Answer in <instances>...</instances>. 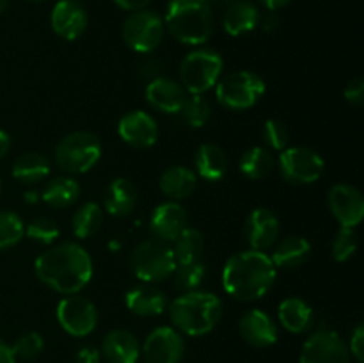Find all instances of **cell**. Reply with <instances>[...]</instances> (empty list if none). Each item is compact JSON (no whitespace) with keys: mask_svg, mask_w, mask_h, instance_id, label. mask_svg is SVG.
Wrapping results in <instances>:
<instances>
[{"mask_svg":"<svg viewBox=\"0 0 364 363\" xmlns=\"http://www.w3.org/2000/svg\"><path fill=\"white\" fill-rule=\"evenodd\" d=\"M50 160L41 153H23L13 164V177L25 185H34L48 178Z\"/></svg>","mask_w":364,"mask_h":363,"instance_id":"cell-30","label":"cell"},{"mask_svg":"<svg viewBox=\"0 0 364 363\" xmlns=\"http://www.w3.org/2000/svg\"><path fill=\"white\" fill-rule=\"evenodd\" d=\"M102 354L109 363H137L141 345L128 330H112L103 338Z\"/></svg>","mask_w":364,"mask_h":363,"instance_id":"cell-22","label":"cell"},{"mask_svg":"<svg viewBox=\"0 0 364 363\" xmlns=\"http://www.w3.org/2000/svg\"><path fill=\"white\" fill-rule=\"evenodd\" d=\"M210 6H231L233 2H238V0H206Z\"/></svg>","mask_w":364,"mask_h":363,"instance_id":"cell-50","label":"cell"},{"mask_svg":"<svg viewBox=\"0 0 364 363\" xmlns=\"http://www.w3.org/2000/svg\"><path fill=\"white\" fill-rule=\"evenodd\" d=\"M25 224L18 214L0 212V249L16 246L23 238Z\"/></svg>","mask_w":364,"mask_h":363,"instance_id":"cell-36","label":"cell"},{"mask_svg":"<svg viewBox=\"0 0 364 363\" xmlns=\"http://www.w3.org/2000/svg\"><path fill=\"white\" fill-rule=\"evenodd\" d=\"M276 166V159H274L272 152L265 146H252L249 148L244 155L240 157V173L249 180H262V178L269 177L270 171Z\"/></svg>","mask_w":364,"mask_h":363,"instance_id":"cell-31","label":"cell"},{"mask_svg":"<svg viewBox=\"0 0 364 363\" xmlns=\"http://www.w3.org/2000/svg\"><path fill=\"white\" fill-rule=\"evenodd\" d=\"M206 276V265L198 260V262H191V263H178L176 269L173 273V280H174V287L178 290L183 292H192L198 290L201 287L203 280Z\"/></svg>","mask_w":364,"mask_h":363,"instance_id":"cell-34","label":"cell"},{"mask_svg":"<svg viewBox=\"0 0 364 363\" xmlns=\"http://www.w3.org/2000/svg\"><path fill=\"white\" fill-rule=\"evenodd\" d=\"M25 235L38 244L50 246L59 238V224L50 217H38L25 226Z\"/></svg>","mask_w":364,"mask_h":363,"instance_id":"cell-37","label":"cell"},{"mask_svg":"<svg viewBox=\"0 0 364 363\" xmlns=\"http://www.w3.org/2000/svg\"><path fill=\"white\" fill-rule=\"evenodd\" d=\"M11 347H13L16 359H25V362H28V359H34L36 356L41 354L43 347H45V342H43L41 335L31 331V333L21 335Z\"/></svg>","mask_w":364,"mask_h":363,"instance_id":"cell-40","label":"cell"},{"mask_svg":"<svg viewBox=\"0 0 364 363\" xmlns=\"http://www.w3.org/2000/svg\"><path fill=\"white\" fill-rule=\"evenodd\" d=\"M0 192H2V184H0Z\"/></svg>","mask_w":364,"mask_h":363,"instance_id":"cell-54","label":"cell"},{"mask_svg":"<svg viewBox=\"0 0 364 363\" xmlns=\"http://www.w3.org/2000/svg\"><path fill=\"white\" fill-rule=\"evenodd\" d=\"M279 231V217L269 209H255L244 224L245 238L255 251H267L276 246Z\"/></svg>","mask_w":364,"mask_h":363,"instance_id":"cell-17","label":"cell"},{"mask_svg":"<svg viewBox=\"0 0 364 363\" xmlns=\"http://www.w3.org/2000/svg\"><path fill=\"white\" fill-rule=\"evenodd\" d=\"M259 2H262V6L265 7V9L279 11L283 9V7H287L291 0H259Z\"/></svg>","mask_w":364,"mask_h":363,"instance_id":"cell-48","label":"cell"},{"mask_svg":"<svg viewBox=\"0 0 364 363\" xmlns=\"http://www.w3.org/2000/svg\"><path fill=\"white\" fill-rule=\"evenodd\" d=\"M358 233L354 228H345L341 226L338 233L334 235L333 246H331V253L336 262H347L358 251Z\"/></svg>","mask_w":364,"mask_h":363,"instance_id":"cell-38","label":"cell"},{"mask_svg":"<svg viewBox=\"0 0 364 363\" xmlns=\"http://www.w3.org/2000/svg\"><path fill=\"white\" fill-rule=\"evenodd\" d=\"M171 322L188 337L210 333L223 317V301L212 292H185L169 305Z\"/></svg>","mask_w":364,"mask_h":363,"instance_id":"cell-4","label":"cell"},{"mask_svg":"<svg viewBox=\"0 0 364 363\" xmlns=\"http://www.w3.org/2000/svg\"><path fill=\"white\" fill-rule=\"evenodd\" d=\"M224 60L215 50L199 48L187 53L180 64V80L188 95H203L219 82Z\"/></svg>","mask_w":364,"mask_h":363,"instance_id":"cell-8","label":"cell"},{"mask_svg":"<svg viewBox=\"0 0 364 363\" xmlns=\"http://www.w3.org/2000/svg\"><path fill=\"white\" fill-rule=\"evenodd\" d=\"M194 167L196 174L203 178V180L215 184V182L223 180L230 167V160H228L226 152L217 144H201L194 155Z\"/></svg>","mask_w":364,"mask_h":363,"instance_id":"cell-25","label":"cell"},{"mask_svg":"<svg viewBox=\"0 0 364 363\" xmlns=\"http://www.w3.org/2000/svg\"><path fill=\"white\" fill-rule=\"evenodd\" d=\"M240 337L252 347H269L277 340V326L272 317L263 310H249L238 322Z\"/></svg>","mask_w":364,"mask_h":363,"instance_id":"cell-20","label":"cell"},{"mask_svg":"<svg viewBox=\"0 0 364 363\" xmlns=\"http://www.w3.org/2000/svg\"><path fill=\"white\" fill-rule=\"evenodd\" d=\"M0 363H16V356H14L13 347L0 340Z\"/></svg>","mask_w":364,"mask_h":363,"instance_id":"cell-47","label":"cell"},{"mask_svg":"<svg viewBox=\"0 0 364 363\" xmlns=\"http://www.w3.org/2000/svg\"><path fill=\"white\" fill-rule=\"evenodd\" d=\"M327 205L334 219L345 228H355L364 217V198L354 185H333L327 192Z\"/></svg>","mask_w":364,"mask_h":363,"instance_id":"cell-13","label":"cell"},{"mask_svg":"<svg viewBox=\"0 0 364 363\" xmlns=\"http://www.w3.org/2000/svg\"><path fill=\"white\" fill-rule=\"evenodd\" d=\"M137 205V189L127 178H114L103 192V210L114 217H127Z\"/></svg>","mask_w":364,"mask_h":363,"instance_id":"cell-23","label":"cell"},{"mask_svg":"<svg viewBox=\"0 0 364 363\" xmlns=\"http://www.w3.org/2000/svg\"><path fill=\"white\" fill-rule=\"evenodd\" d=\"M345 100H347L350 105L354 107H361L364 102V80L361 77L352 78L347 85H345L343 91Z\"/></svg>","mask_w":364,"mask_h":363,"instance_id":"cell-41","label":"cell"},{"mask_svg":"<svg viewBox=\"0 0 364 363\" xmlns=\"http://www.w3.org/2000/svg\"><path fill=\"white\" fill-rule=\"evenodd\" d=\"M117 7H121L123 11H130V13H135V11L146 9V7L151 4V0H112Z\"/></svg>","mask_w":364,"mask_h":363,"instance_id":"cell-44","label":"cell"},{"mask_svg":"<svg viewBox=\"0 0 364 363\" xmlns=\"http://www.w3.org/2000/svg\"><path fill=\"white\" fill-rule=\"evenodd\" d=\"M80 184L71 177L52 178L41 192V199L52 209H68L80 198Z\"/></svg>","mask_w":364,"mask_h":363,"instance_id":"cell-29","label":"cell"},{"mask_svg":"<svg viewBox=\"0 0 364 363\" xmlns=\"http://www.w3.org/2000/svg\"><path fill=\"white\" fill-rule=\"evenodd\" d=\"M144 95L146 102L153 109L166 114H178L181 110V107H183L188 93L185 91V88L180 82L173 80V78L156 77L153 80H149V84L146 85Z\"/></svg>","mask_w":364,"mask_h":363,"instance_id":"cell-18","label":"cell"},{"mask_svg":"<svg viewBox=\"0 0 364 363\" xmlns=\"http://www.w3.org/2000/svg\"><path fill=\"white\" fill-rule=\"evenodd\" d=\"M27 2H32V4H39V2H45V0H27Z\"/></svg>","mask_w":364,"mask_h":363,"instance_id":"cell-53","label":"cell"},{"mask_svg":"<svg viewBox=\"0 0 364 363\" xmlns=\"http://www.w3.org/2000/svg\"><path fill=\"white\" fill-rule=\"evenodd\" d=\"M277 269L265 251L235 253L223 269V287L228 295L242 302L262 299L272 288Z\"/></svg>","mask_w":364,"mask_h":363,"instance_id":"cell-2","label":"cell"},{"mask_svg":"<svg viewBox=\"0 0 364 363\" xmlns=\"http://www.w3.org/2000/svg\"><path fill=\"white\" fill-rule=\"evenodd\" d=\"M166 32L164 18L155 11L141 9L130 13L123 21V41L137 53H151L160 46Z\"/></svg>","mask_w":364,"mask_h":363,"instance_id":"cell-9","label":"cell"},{"mask_svg":"<svg viewBox=\"0 0 364 363\" xmlns=\"http://www.w3.org/2000/svg\"><path fill=\"white\" fill-rule=\"evenodd\" d=\"M164 25L183 45H205L213 32L212 6L206 0H169Z\"/></svg>","mask_w":364,"mask_h":363,"instance_id":"cell-3","label":"cell"},{"mask_svg":"<svg viewBox=\"0 0 364 363\" xmlns=\"http://www.w3.org/2000/svg\"><path fill=\"white\" fill-rule=\"evenodd\" d=\"M117 134L132 148L146 149L159 141V125L144 110H130L117 123Z\"/></svg>","mask_w":364,"mask_h":363,"instance_id":"cell-15","label":"cell"},{"mask_svg":"<svg viewBox=\"0 0 364 363\" xmlns=\"http://www.w3.org/2000/svg\"><path fill=\"white\" fill-rule=\"evenodd\" d=\"M262 137L270 152H283V149H287L288 141H290L288 128L279 120H267L263 123Z\"/></svg>","mask_w":364,"mask_h":363,"instance_id":"cell-39","label":"cell"},{"mask_svg":"<svg viewBox=\"0 0 364 363\" xmlns=\"http://www.w3.org/2000/svg\"><path fill=\"white\" fill-rule=\"evenodd\" d=\"M124 305L139 317H156L166 312L167 298L153 283H141L127 292Z\"/></svg>","mask_w":364,"mask_h":363,"instance_id":"cell-21","label":"cell"},{"mask_svg":"<svg viewBox=\"0 0 364 363\" xmlns=\"http://www.w3.org/2000/svg\"><path fill=\"white\" fill-rule=\"evenodd\" d=\"M259 18H262V13L256 4L249 2V0H238L224 11L223 27L228 34L238 38V36L255 31L259 25Z\"/></svg>","mask_w":364,"mask_h":363,"instance_id":"cell-24","label":"cell"},{"mask_svg":"<svg viewBox=\"0 0 364 363\" xmlns=\"http://www.w3.org/2000/svg\"><path fill=\"white\" fill-rule=\"evenodd\" d=\"M39 199V194L38 192H34V191H31V192H27V194H25V201L27 203H36Z\"/></svg>","mask_w":364,"mask_h":363,"instance_id":"cell-51","label":"cell"},{"mask_svg":"<svg viewBox=\"0 0 364 363\" xmlns=\"http://www.w3.org/2000/svg\"><path fill=\"white\" fill-rule=\"evenodd\" d=\"M102 142L95 134L85 130L71 132L55 146L57 167L64 173L82 174L91 171L102 159Z\"/></svg>","mask_w":364,"mask_h":363,"instance_id":"cell-5","label":"cell"},{"mask_svg":"<svg viewBox=\"0 0 364 363\" xmlns=\"http://www.w3.org/2000/svg\"><path fill=\"white\" fill-rule=\"evenodd\" d=\"M309 253H311V244L308 238L291 235L283 238L269 256L276 269H297L309 258Z\"/></svg>","mask_w":364,"mask_h":363,"instance_id":"cell-27","label":"cell"},{"mask_svg":"<svg viewBox=\"0 0 364 363\" xmlns=\"http://www.w3.org/2000/svg\"><path fill=\"white\" fill-rule=\"evenodd\" d=\"M9 149H11L9 134H7V132H4V130H0V160H2L4 157L7 155V153H9Z\"/></svg>","mask_w":364,"mask_h":363,"instance_id":"cell-49","label":"cell"},{"mask_svg":"<svg viewBox=\"0 0 364 363\" xmlns=\"http://www.w3.org/2000/svg\"><path fill=\"white\" fill-rule=\"evenodd\" d=\"M39 281L59 294H78L92 278L91 255L77 242H63L38 256L34 262Z\"/></svg>","mask_w":364,"mask_h":363,"instance_id":"cell-1","label":"cell"},{"mask_svg":"<svg viewBox=\"0 0 364 363\" xmlns=\"http://www.w3.org/2000/svg\"><path fill=\"white\" fill-rule=\"evenodd\" d=\"M9 2L11 0H0V14H2L7 7H9Z\"/></svg>","mask_w":364,"mask_h":363,"instance_id":"cell-52","label":"cell"},{"mask_svg":"<svg viewBox=\"0 0 364 363\" xmlns=\"http://www.w3.org/2000/svg\"><path fill=\"white\" fill-rule=\"evenodd\" d=\"M173 253L176 263H191L201 260L205 251V237L198 228H185L173 241Z\"/></svg>","mask_w":364,"mask_h":363,"instance_id":"cell-32","label":"cell"},{"mask_svg":"<svg viewBox=\"0 0 364 363\" xmlns=\"http://www.w3.org/2000/svg\"><path fill=\"white\" fill-rule=\"evenodd\" d=\"M178 114H181V117H183V121L188 127L201 128L210 120L212 109H210L208 100L203 95H188L183 107H181V110Z\"/></svg>","mask_w":364,"mask_h":363,"instance_id":"cell-35","label":"cell"},{"mask_svg":"<svg viewBox=\"0 0 364 363\" xmlns=\"http://www.w3.org/2000/svg\"><path fill=\"white\" fill-rule=\"evenodd\" d=\"M183 351V338L174 327L169 326L153 330L142 345V356L146 363H180Z\"/></svg>","mask_w":364,"mask_h":363,"instance_id":"cell-14","label":"cell"},{"mask_svg":"<svg viewBox=\"0 0 364 363\" xmlns=\"http://www.w3.org/2000/svg\"><path fill=\"white\" fill-rule=\"evenodd\" d=\"M279 173L287 182L295 185L315 184L323 173L322 157L311 148L306 146H294L281 152L279 155Z\"/></svg>","mask_w":364,"mask_h":363,"instance_id":"cell-10","label":"cell"},{"mask_svg":"<svg viewBox=\"0 0 364 363\" xmlns=\"http://www.w3.org/2000/svg\"><path fill=\"white\" fill-rule=\"evenodd\" d=\"M75 362L77 363H102V352L95 347H80L75 354Z\"/></svg>","mask_w":364,"mask_h":363,"instance_id":"cell-43","label":"cell"},{"mask_svg":"<svg viewBox=\"0 0 364 363\" xmlns=\"http://www.w3.org/2000/svg\"><path fill=\"white\" fill-rule=\"evenodd\" d=\"M348 345L336 331L323 330L313 333L304 342L301 351V363H348Z\"/></svg>","mask_w":364,"mask_h":363,"instance_id":"cell-12","label":"cell"},{"mask_svg":"<svg viewBox=\"0 0 364 363\" xmlns=\"http://www.w3.org/2000/svg\"><path fill=\"white\" fill-rule=\"evenodd\" d=\"M348 352L355 358V362L363 363L364 362V326L358 324L350 337V347Z\"/></svg>","mask_w":364,"mask_h":363,"instance_id":"cell-42","label":"cell"},{"mask_svg":"<svg viewBox=\"0 0 364 363\" xmlns=\"http://www.w3.org/2000/svg\"><path fill=\"white\" fill-rule=\"evenodd\" d=\"M103 224V209L95 201H85L77 209L71 219V228L77 238H89L98 233Z\"/></svg>","mask_w":364,"mask_h":363,"instance_id":"cell-33","label":"cell"},{"mask_svg":"<svg viewBox=\"0 0 364 363\" xmlns=\"http://www.w3.org/2000/svg\"><path fill=\"white\" fill-rule=\"evenodd\" d=\"M281 326L290 333H304L313 324V308L301 298H287L277 308Z\"/></svg>","mask_w":364,"mask_h":363,"instance_id":"cell-28","label":"cell"},{"mask_svg":"<svg viewBox=\"0 0 364 363\" xmlns=\"http://www.w3.org/2000/svg\"><path fill=\"white\" fill-rule=\"evenodd\" d=\"M259 25H262L263 32H274L279 27V18L276 16V11H270L269 14L259 18Z\"/></svg>","mask_w":364,"mask_h":363,"instance_id":"cell-46","label":"cell"},{"mask_svg":"<svg viewBox=\"0 0 364 363\" xmlns=\"http://www.w3.org/2000/svg\"><path fill=\"white\" fill-rule=\"evenodd\" d=\"M57 320L71 337H87L98 324V310L91 299L70 294L57 305Z\"/></svg>","mask_w":364,"mask_h":363,"instance_id":"cell-11","label":"cell"},{"mask_svg":"<svg viewBox=\"0 0 364 363\" xmlns=\"http://www.w3.org/2000/svg\"><path fill=\"white\" fill-rule=\"evenodd\" d=\"M265 91L263 78L247 70L228 73L215 84L217 102L230 110L251 109L262 100Z\"/></svg>","mask_w":364,"mask_h":363,"instance_id":"cell-7","label":"cell"},{"mask_svg":"<svg viewBox=\"0 0 364 363\" xmlns=\"http://www.w3.org/2000/svg\"><path fill=\"white\" fill-rule=\"evenodd\" d=\"M159 71H160L159 60H153V59L144 60V63H141V66H139V73H141L144 78H149V80L159 77Z\"/></svg>","mask_w":364,"mask_h":363,"instance_id":"cell-45","label":"cell"},{"mask_svg":"<svg viewBox=\"0 0 364 363\" xmlns=\"http://www.w3.org/2000/svg\"><path fill=\"white\" fill-rule=\"evenodd\" d=\"M160 191L173 201L187 199L198 187V174L185 166H171L160 177Z\"/></svg>","mask_w":364,"mask_h":363,"instance_id":"cell-26","label":"cell"},{"mask_svg":"<svg viewBox=\"0 0 364 363\" xmlns=\"http://www.w3.org/2000/svg\"><path fill=\"white\" fill-rule=\"evenodd\" d=\"M176 265V258L169 242H162L159 238L142 241L130 255L132 273L144 283L167 280L173 276Z\"/></svg>","mask_w":364,"mask_h":363,"instance_id":"cell-6","label":"cell"},{"mask_svg":"<svg viewBox=\"0 0 364 363\" xmlns=\"http://www.w3.org/2000/svg\"><path fill=\"white\" fill-rule=\"evenodd\" d=\"M89 16L78 0H59L50 14L52 31L66 41H75L85 32Z\"/></svg>","mask_w":364,"mask_h":363,"instance_id":"cell-16","label":"cell"},{"mask_svg":"<svg viewBox=\"0 0 364 363\" xmlns=\"http://www.w3.org/2000/svg\"><path fill=\"white\" fill-rule=\"evenodd\" d=\"M187 228V212L176 201L160 203L149 219V231L162 242H173Z\"/></svg>","mask_w":364,"mask_h":363,"instance_id":"cell-19","label":"cell"}]
</instances>
